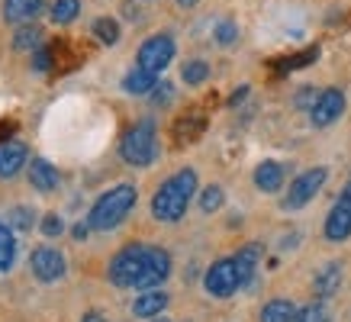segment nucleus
<instances>
[{
    "label": "nucleus",
    "mask_w": 351,
    "mask_h": 322,
    "mask_svg": "<svg viewBox=\"0 0 351 322\" xmlns=\"http://www.w3.org/2000/svg\"><path fill=\"white\" fill-rule=\"evenodd\" d=\"M297 306L293 300H284V297H277V300H267L261 306V316L258 322H297Z\"/></svg>",
    "instance_id": "nucleus-21"
},
{
    "label": "nucleus",
    "mask_w": 351,
    "mask_h": 322,
    "mask_svg": "<svg viewBox=\"0 0 351 322\" xmlns=\"http://www.w3.org/2000/svg\"><path fill=\"white\" fill-rule=\"evenodd\" d=\"M245 94H248V87H239V90H235V94L229 97V107H235L239 100H245Z\"/></svg>",
    "instance_id": "nucleus-36"
},
{
    "label": "nucleus",
    "mask_w": 351,
    "mask_h": 322,
    "mask_svg": "<svg viewBox=\"0 0 351 322\" xmlns=\"http://www.w3.org/2000/svg\"><path fill=\"white\" fill-rule=\"evenodd\" d=\"M213 39L219 45H232L235 39H239V26H235L232 20H219L216 23V29H213Z\"/></svg>",
    "instance_id": "nucleus-29"
},
{
    "label": "nucleus",
    "mask_w": 351,
    "mask_h": 322,
    "mask_svg": "<svg viewBox=\"0 0 351 322\" xmlns=\"http://www.w3.org/2000/svg\"><path fill=\"white\" fill-rule=\"evenodd\" d=\"M145 258H149V245H142V242H129L123 245L113 255L110 261V280L123 290H136L138 277H142V271H145Z\"/></svg>",
    "instance_id": "nucleus-4"
},
{
    "label": "nucleus",
    "mask_w": 351,
    "mask_h": 322,
    "mask_svg": "<svg viewBox=\"0 0 351 322\" xmlns=\"http://www.w3.org/2000/svg\"><path fill=\"white\" fill-rule=\"evenodd\" d=\"M261 245H245L235 251V264H239V274H242V287H252L255 284V274H258V264H261Z\"/></svg>",
    "instance_id": "nucleus-17"
},
{
    "label": "nucleus",
    "mask_w": 351,
    "mask_h": 322,
    "mask_svg": "<svg viewBox=\"0 0 351 322\" xmlns=\"http://www.w3.org/2000/svg\"><path fill=\"white\" fill-rule=\"evenodd\" d=\"M136 200H138V190L132 184H117V187H110V190L100 193L97 203L90 206L87 225H90L94 232H110V229H117V225L132 213Z\"/></svg>",
    "instance_id": "nucleus-2"
},
{
    "label": "nucleus",
    "mask_w": 351,
    "mask_h": 322,
    "mask_svg": "<svg viewBox=\"0 0 351 322\" xmlns=\"http://www.w3.org/2000/svg\"><path fill=\"white\" fill-rule=\"evenodd\" d=\"M62 232H64V219H62V216H58V213L45 216V219H43V236L45 238H58Z\"/></svg>",
    "instance_id": "nucleus-30"
},
{
    "label": "nucleus",
    "mask_w": 351,
    "mask_h": 322,
    "mask_svg": "<svg viewBox=\"0 0 351 322\" xmlns=\"http://www.w3.org/2000/svg\"><path fill=\"white\" fill-rule=\"evenodd\" d=\"M284 177H287V171H284V164L280 161H261L255 168V187L265 193H277L280 187H284Z\"/></svg>",
    "instance_id": "nucleus-15"
},
{
    "label": "nucleus",
    "mask_w": 351,
    "mask_h": 322,
    "mask_svg": "<svg viewBox=\"0 0 351 322\" xmlns=\"http://www.w3.org/2000/svg\"><path fill=\"white\" fill-rule=\"evenodd\" d=\"M43 7H45V0H3V20L23 26V23H29Z\"/></svg>",
    "instance_id": "nucleus-18"
},
{
    "label": "nucleus",
    "mask_w": 351,
    "mask_h": 322,
    "mask_svg": "<svg viewBox=\"0 0 351 322\" xmlns=\"http://www.w3.org/2000/svg\"><path fill=\"white\" fill-rule=\"evenodd\" d=\"M119 155L132 168H149L158 155V126L152 119H138L132 129H126V136L119 142Z\"/></svg>",
    "instance_id": "nucleus-3"
},
{
    "label": "nucleus",
    "mask_w": 351,
    "mask_h": 322,
    "mask_svg": "<svg viewBox=\"0 0 351 322\" xmlns=\"http://www.w3.org/2000/svg\"><path fill=\"white\" fill-rule=\"evenodd\" d=\"M7 223H10L16 232H29L32 225H36V210H29V206H13L10 213H7Z\"/></svg>",
    "instance_id": "nucleus-26"
},
{
    "label": "nucleus",
    "mask_w": 351,
    "mask_h": 322,
    "mask_svg": "<svg viewBox=\"0 0 351 322\" xmlns=\"http://www.w3.org/2000/svg\"><path fill=\"white\" fill-rule=\"evenodd\" d=\"M193 193H197V171L193 168L171 174L168 181L155 190V197H152V216L158 223H181L193 200Z\"/></svg>",
    "instance_id": "nucleus-1"
},
{
    "label": "nucleus",
    "mask_w": 351,
    "mask_h": 322,
    "mask_svg": "<svg viewBox=\"0 0 351 322\" xmlns=\"http://www.w3.org/2000/svg\"><path fill=\"white\" fill-rule=\"evenodd\" d=\"M326 177H329V171H326V168H309V171L297 174V177H293V184L287 187V193L280 197V206H284V210H303V206H306L309 200L322 190Z\"/></svg>",
    "instance_id": "nucleus-6"
},
{
    "label": "nucleus",
    "mask_w": 351,
    "mask_h": 322,
    "mask_svg": "<svg viewBox=\"0 0 351 322\" xmlns=\"http://www.w3.org/2000/svg\"><path fill=\"white\" fill-rule=\"evenodd\" d=\"M316 100H319V90H313V87H300L297 97H293V107L297 110H313Z\"/></svg>",
    "instance_id": "nucleus-31"
},
{
    "label": "nucleus",
    "mask_w": 351,
    "mask_h": 322,
    "mask_svg": "<svg viewBox=\"0 0 351 322\" xmlns=\"http://www.w3.org/2000/svg\"><path fill=\"white\" fill-rule=\"evenodd\" d=\"M341 110H345V94H341L339 87H329V90H322L319 100L313 103L309 119H313V126H329V123H335V119L341 116Z\"/></svg>",
    "instance_id": "nucleus-11"
},
{
    "label": "nucleus",
    "mask_w": 351,
    "mask_h": 322,
    "mask_svg": "<svg viewBox=\"0 0 351 322\" xmlns=\"http://www.w3.org/2000/svg\"><path fill=\"white\" fill-rule=\"evenodd\" d=\"M181 77H184V84H203L210 77V64L203 62V58H191V62L184 64Z\"/></svg>",
    "instance_id": "nucleus-27"
},
{
    "label": "nucleus",
    "mask_w": 351,
    "mask_h": 322,
    "mask_svg": "<svg viewBox=\"0 0 351 322\" xmlns=\"http://www.w3.org/2000/svg\"><path fill=\"white\" fill-rule=\"evenodd\" d=\"M171 297L165 290H142L136 300H132V316L136 319H155V316H165Z\"/></svg>",
    "instance_id": "nucleus-14"
},
{
    "label": "nucleus",
    "mask_w": 351,
    "mask_h": 322,
    "mask_svg": "<svg viewBox=\"0 0 351 322\" xmlns=\"http://www.w3.org/2000/svg\"><path fill=\"white\" fill-rule=\"evenodd\" d=\"M29 164V149L23 142L3 139L0 142V177H13Z\"/></svg>",
    "instance_id": "nucleus-13"
},
{
    "label": "nucleus",
    "mask_w": 351,
    "mask_h": 322,
    "mask_svg": "<svg viewBox=\"0 0 351 322\" xmlns=\"http://www.w3.org/2000/svg\"><path fill=\"white\" fill-rule=\"evenodd\" d=\"M297 322H329V306L326 300H313L297 312Z\"/></svg>",
    "instance_id": "nucleus-28"
},
{
    "label": "nucleus",
    "mask_w": 351,
    "mask_h": 322,
    "mask_svg": "<svg viewBox=\"0 0 351 322\" xmlns=\"http://www.w3.org/2000/svg\"><path fill=\"white\" fill-rule=\"evenodd\" d=\"M223 203H226V193H223V187H219V184L203 187V193H200V210H203V213H206V216L219 213V210H223Z\"/></svg>",
    "instance_id": "nucleus-24"
},
{
    "label": "nucleus",
    "mask_w": 351,
    "mask_h": 322,
    "mask_svg": "<svg viewBox=\"0 0 351 322\" xmlns=\"http://www.w3.org/2000/svg\"><path fill=\"white\" fill-rule=\"evenodd\" d=\"M155 87H158V75H152L145 68H132V71L123 77V90L132 97H145V94H152Z\"/></svg>",
    "instance_id": "nucleus-20"
},
{
    "label": "nucleus",
    "mask_w": 351,
    "mask_h": 322,
    "mask_svg": "<svg viewBox=\"0 0 351 322\" xmlns=\"http://www.w3.org/2000/svg\"><path fill=\"white\" fill-rule=\"evenodd\" d=\"M87 232H90V225H87V223H77L75 229H71V236H75L77 242H84V238H87Z\"/></svg>",
    "instance_id": "nucleus-35"
},
{
    "label": "nucleus",
    "mask_w": 351,
    "mask_h": 322,
    "mask_svg": "<svg viewBox=\"0 0 351 322\" xmlns=\"http://www.w3.org/2000/svg\"><path fill=\"white\" fill-rule=\"evenodd\" d=\"M149 97H152V103H155V107H165V103L174 100V87H171L168 81H158V87H155Z\"/></svg>",
    "instance_id": "nucleus-33"
},
{
    "label": "nucleus",
    "mask_w": 351,
    "mask_h": 322,
    "mask_svg": "<svg viewBox=\"0 0 351 322\" xmlns=\"http://www.w3.org/2000/svg\"><path fill=\"white\" fill-rule=\"evenodd\" d=\"M94 36L104 45H117L119 42V23L113 20V16H100V20H94Z\"/></svg>",
    "instance_id": "nucleus-25"
},
{
    "label": "nucleus",
    "mask_w": 351,
    "mask_h": 322,
    "mask_svg": "<svg viewBox=\"0 0 351 322\" xmlns=\"http://www.w3.org/2000/svg\"><path fill=\"white\" fill-rule=\"evenodd\" d=\"M16 251H20V245H16V229L0 219V274H7V271L16 264Z\"/></svg>",
    "instance_id": "nucleus-19"
},
{
    "label": "nucleus",
    "mask_w": 351,
    "mask_h": 322,
    "mask_svg": "<svg viewBox=\"0 0 351 322\" xmlns=\"http://www.w3.org/2000/svg\"><path fill=\"white\" fill-rule=\"evenodd\" d=\"M149 322H171L168 316H155V319H149Z\"/></svg>",
    "instance_id": "nucleus-38"
},
{
    "label": "nucleus",
    "mask_w": 351,
    "mask_h": 322,
    "mask_svg": "<svg viewBox=\"0 0 351 322\" xmlns=\"http://www.w3.org/2000/svg\"><path fill=\"white\" fill-rule=\"evenodd\" d=\"M341 280H345V268H341V261H326V264L316 271V277H313V293H316L319 300H329V297L339 293Z\"/></svg>",
    "instance_id": "nucleus-12"
},
{
    "label": "nucleus",
    "mask_w": 351,
    "mask_h": 322,
    "mask_svg": "<svg viewBox=\"0 0 351 322\" xmlns=\"http://www.w3.org/2000/svg\"><path fill=\"white\" fill-rule=\"evenodd\" d=\"M29 271H32V277L36 280H43V284H55V280L64 277L68 264H64V255L58 251V248L39 245V248H32V255H29Z\"/></svg>",
    "instance_id": "nucleus-8"
},
{
    "label": "nucleus",
    "mask_w": 351,
    "mask_h": 322,
    "mask_svg": "<svg viewBox=\"0 0 351 322\" xmlns=\"http://www.w3.org/2000/svg\"><path fill=\"white\" fill-rule=\"evenodd\" d=\"M174 52H178L174 39H171L168 32H158V36H152V39H145V42L138 45V68H145L152 75H161L171 64Z\"/></svg>",
    "instance_id": "nucleus-7"
},
{
    "label": "nucleus",
    "mask_w": 351,
    "mask_h": 322,
    "mask_svg": "<svg viewBox=\"0 0 351 322\" xmlns=\"http://www.w3.org/2000/svg\"><path fill=\"white\" fill-rule=\"evenodd\" d=\"M174 3H178V7H184V10H191V7H197L200 0H174Z\"/></svg>",
    "instance_id": "nucleus-37"
},
{
    "label": "nucleus",
    "mask_w": 351,
    "mask_h": 322,
    "mask_svg": "<svg viewBox=\"0 0 351 322\" xmlns=\"http://www.w3.org/2000/svg\"><path fill=\"white\" fill-rule=\"evenodd\" d=\"M203 290H206L210 297H216V300H229L239 290H245L235 258H219V261H213V264L206 268V274H203Z\"/></svg>",
    "instance_id": "nucleus-5"
},
{
    "label": "nucleus",
    "mask_w": 351,
    "mask_h": 322,
    "mask_svg": "<svg viewBox=\"0 0 351 322\" xmlns=\"http://www.w3.org/2000/svg\"><path fill=\"white\" fill-rule=\"evenodd\" d=\"M81 322H107V316H104L100 310H87L84 316H81Z\"/></svg>",
    "instance_id": "nucleus-34"
},
{
    "label": "nucleus",
    "mask_w": 351,
    "mask_h": 322,
    "mask_svg": "<svg viewBox=\"0 0 351 322\" xmlns=\"http://www.w3.org/2000/svg\"><path fill=\"white\" fill-rule=\"evenodd\" d=\"M39 42H43V29H39V26H26V23H23L20 29L13 32V49H16V52H36Z\"/></svg>",
    "instance_id": "nucleus-22"
},
{
    "label": "nucleus",
    "mask_w": 351,
    "mask_h": 322,
    "mask_svg": "<svg viewBox=\"0 0 351 322\" xmlns=\"http://www.w3.org/2000/svg\"><path fill=\"white\" fill-rule=\"evenodd\" d=\"M168 277H171V255L165 251V248H158V245H149L145 271H142L136 290H158Z\"/></svg>",
    "instance_id": "nucleus-10"
},
{
    "label": "nucleus",
    "mask_w": 351,
    "mask_h": 322,
    "mask_svg": "<svg viewBox=\"0 0 351 322\" xmlns=\"http://www.w3.org/2000/svg\"><path fill=\"white\" fill-rule=\"evenodd\" d=\"M52 68V49H45V45H39L36 52H32V71H49Z\"/></svg>",
    "instance_id": "nucleus-32"
},
{
    "label": "nucleus",
    "mask_w": 351,
    "mask_h": 322,
    "mask_svg": "<svg viewBox=\"0 0 351 322\" xmlns=\"http://www.w3.org/2000/svg\"><path fill=\"white\" fill-rule=\"evenodd\" d=\"M77 13H81V0H55L52 10H49V16H52L55 26H68Z\"/></svg>",
    "instance_id": "nucleus-23"
},
{
    "label": "nucleus",
    "mask_w": 351,
    "mask_h": 322,
    "mask_svg": "<svg viewBox=\"0 0 351 322\" xmlns=\"http://www.w3.org/2000/svg\"><path fill=\"white\" fill-rule=\"evenodd\" d=\"M58 171H55V164L52 161H45V158H32L29 161V184L36 187L39 193H49L58 187Z\"/></svg>",
    "instance_id": "nucleus-16"
},
{
    "label": "nucleus",
    "mask_w": 351,
    "mask_h": 322,
    "mask_svg": "<svg viewBox=\"0 0 351 322\" xmlns=\"http://www.w3.org/2000/svg\"><path fill=\"white\" fill-rule=\"evenodd\" d=\"M322 232H326L329 242H345V238H351V181L341 187L339 200H335V206H332L329 216H326Z\"/></svg>",
    "instance_id": "nucleus-9"
}]
</instances>
